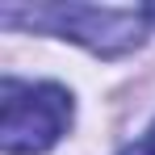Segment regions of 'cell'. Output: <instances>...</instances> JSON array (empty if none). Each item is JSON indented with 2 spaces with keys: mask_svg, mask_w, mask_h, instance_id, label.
I'll return each mask as SVG.
<instances>
[{
  "mask_svg": "<svg viewBox=\"0 0 155 155\" xmlns=\"http://www.w3.org/2000/svg\"><path fill=\"white\" fill-rule=\"evenodd\" d=\"M4 25H34L59 34L67 42H80L92 54L117 59L130 54L134 46H143L147 25H151V8H101V4H38V8H17L4 4L0 8Z\"/></svg>",
  "mask_w": 155,
  "mask_h": 155,
  "instance_id": "1",
  "label": "cell"
},
{
  "mask_svg": "<svg viewBox=\"0 0 155 155\" xmlns=\"http://www.w3.org/2000/svg\"><path fill=\"white\" fill-rule=\"evenodd\" d=\"M76 117L71 92L51 80H17L0 84V147L4 155H42L67 134Z\"/></svg>",
  "mask_w": 155,
  "mask_h": 155,
  "instance_id": "2",
  "label": "cell"
},
{
  "mask_svg": "<svg viewBox=\"0 0 155 155\" xmlns=\"http://www.w3.org/2000/svg\"><path fill=\"white\" fill-rule=\"evenodd\" d=\"M117 155H155V122L143 130V134H138V138H134L130 147H122Z\"/></svg>",
  "mask_w": 155,
  "mask_h": 155,
  "instance_id": "3",
  "label": "cell"
},
{
  "mask_svg": "<svg viewBox=\"0 0 155 155\" xmlns=\"http://www.w3.org/2000/svg\"><path fill=\"white\" fill-rule=\"evenodd\" d=\"M151 13H155V8H151Z\"/></svg>",
  "mask_w": 155,
  "mask_h": 155,
  "instance_id": "4",
  "label": "cell"
}]
</instances>
